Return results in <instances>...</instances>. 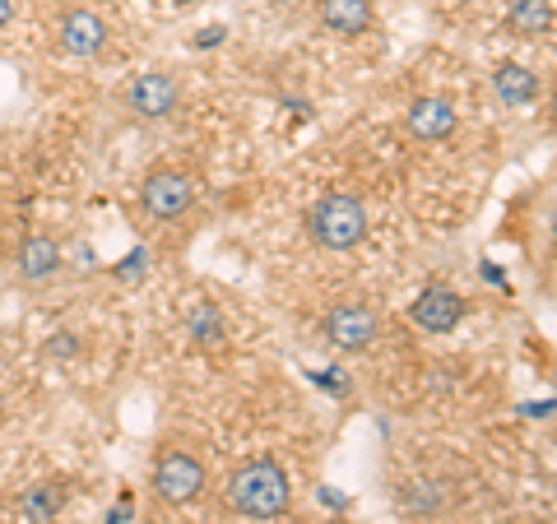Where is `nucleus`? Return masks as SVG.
Returning a JSON list of instances; mask_svg holds the SVG:
<instances>
[{"instance_id": "1", "label": "nucleus", "mask_w": 557, "mask_h": 524, "mask_svg": "<svg viewBox=\"0 0 557 524\" xmlns=\"http://www.w3.org/2000/svg\"><path fill=\"white\" fill-rule=\"evenodd\" d=\"M223 511L233 520L270 524L293 515V478L274 456H251L223 478Z\"/></svg>"}, {"instance_id": "2", "label": "nucleus", "mask_w": 557, "mask_h": 524, "mask_svg": "<svg viewBox=\"0 0 557 524\" xmlns=\"http://www.w3.org/2000/svg\"><path fill=\"white\" fill-rule=\"evenodd\" d=\"M200 186L205 182L190 163H177V159L153 163L135 186V209L145 219V228H172V223H182L196 209Z\"/></svg>"}, {"instance_id": "3", "label": "nucleus", "mask_w": 557, "mask_h": 524, "mask_svg": "<svg viewBox=\"0 0 557 524\" xmlns=\"http://www.w3.org/2000/svg\"><path fill=\"white\" fill-rule=\"evenodd\" d=\"M209 483H214V474H209V460L200 456L196 441L172 436V441H163L159 450H153L149 492L159 497V506H168V511H186V506H196L209 492Z\"/></svg>"}, {"instance_id": "4", "label": "nucleus", "mask_w": 557, "mask_h": 524, "mask_svg": "<svg viewBox=\"0 0 557 524\" xmlns=\"http://www.w3.org/2000/svg\"><path fill=\"white\" fill-rule=\"evenodd\" d=\"M302 228L321 251H358L372 233L368 200L354 196V190H325L302 214Z\"/></svg>"}, {"instance_id": "5", "label": "nucleus", "mask_w": 557, "mask_h": 524, "mask_svg": "<svg viewBox=\"0 0 557 524\" xmlns=\"http://www.w3.org/2000/svg\"><path fill=\"white\" fill-rule=\"evenodd\" d=\"M51 47L70 61H102L112 51V24L98 5H84V0H70L51 20Z\"/></svg>"}, {"instance_id": "6", "label": "nucleus", "mask_w": 557, "mask_h": 524, "mask_svg": "<svg viewBox=\"0 0 557 524\" xmlns=\"http://www.w3.org/2000/svg\"><path fill=\"white\" fill-rule=\"evenodd\" d=\"M121 108H126L139 126H163V121H177L186 108L182 79L168 75V70H139L131 75V84L121 89Z\"/></svg>"}, {"instance_id": "7", "label": "nucleus", "mask_w": 557, "mask_h": 524, "mask_svg": "<svg viewBox=\"0 0 557 524\" xmlns=\"http://www.w3.org/2000/svg\"><path fill=\"white\" fill-rule=\"evenodd\" d=\"M321 339L335 348V353H368V348L381 339V316L376 307L358 302V297H348V302H335L321 316Z\"/></svg>"}, {"instance_id": "8", "label": "nucleus", "mask_w": 557, "mask_h": 524, "mask_svg": "<svg viewBox=\"0 0 557 524\" xmlns=\"http://www.w3.org/2000/svg\"><path fill=\"white\" fill-rule=\"evenodd\" d=\"M10 270L20 284L28 288H42L51 284L61 270H65V247H61V237H51V233H24L20 241H14V251H10Z\"/></svg>"}, {"instance_id": "9", "label": "nucleus", "mask_w": 557, "mask_h": 524, "mask_svg": "<svg viewBox=\"0 0 557 524\" xmlns=\"http://www.w3.org/2000/svg\"><path fill=\"white\" fill-rule=\"evenodd\" d=\"M465 316H469L465 292L446 288V284H428V288L409 302V321L423 329V335H450V329H460Z\"/></svg>"}, {"instance_id": "10", "label": "nucleus", "mask_w": 557, "mask_h": 524, "mask_svg": "<svg viewBox=\"0 0 557 524\" xmlns=\"http://www.w3.org/2000/svg\"><path fill=\"white\" fill-rule=\"evenodd\" d=\"M405 130L418 145H446L460 130V112L446 93H418L405 108Z\"/></svg>"}, {"instance_id": "11", "label": "nucleus", "mask_w": 557, "mask_h": 524, "mask_svg": "<svg viewBox=\"0 0 557 524\" xmlns=\"http://www.w3.org/2000/svg\"><path fill=\"white\" fill-rule=\"evenodd\" d=\"M317 24L339 42H358L376 28L372 0H317Z\"/></svg>"}, {"instance_id": "12", "label": "nucleus", "mask_w": 557, "mask_h": 524, "mask_svg": "<svg viewBox=\"0 0 557 524\" xmlns=\"http://www.w3.org/2000/svg\"><path fill=\"white\" fill-rule=\"evenodd\" d=\"M493 93L507 102V108H530V102H539V93H544V79L520 61H497L493 65Z\"/></svg>"}, {"instance_id": "13", "label": "nucleus", "mask_w": 557, "mask_h": 524, "mask_svg": "<svg viewBox=\"0 0 557 524\" xmlns=\"http://www.w3.org/2000/svg\"><path fill=\"white\" fill-rule=\"evenodd\" d=\"M65 506H70V483L65 478H42V483L24 487L20 515H24V524H51Z\"/></svg>"}, {"instance_id": "14", "label": "nucleus", "mask_w": 557, "mask_h": 524, "mask_svg": "<svg viewBox=\"0 0 557 524\" xmlns=\"http://www.w3.org/2000/svg\"><path fill=\"white\" fill-rule=\"evenodd\" d=\"M557 24V0H507V28L516 38H548Z\"/></svg>"}, {"instance_id": "15", "label": "nucleus", "mask_w": 557, "mask_h": 524, "mask_svg": "<svg viewBox=\"0 0 557 524\" xmlns=\"http://www.w3.org/2000/svg\"><path fill=\"white\" fill-rule=\"evenodd\" d=\"M186 335L196 348H209V353H214V348L228 344V321H223V311L214 302H196L186 311Z\"/></svg>"}, {"instance_id": "16", "label": "nucleus", "mask_w": 557, "mask_h": 524, "mask_svg": "<svg viewBox=\"0 0 557 524\" xmlns=\"http://www.w3.org/2000/svg\"><path fill=\"white\" fill-rule=\"evenodd\" d=\"M544 121H548V130L557 135V84L548 89V102H544Z\"/></svg>"}, {"instance_id": "17", "label": "nucleus", "mask_w": 557, "mask_h": 524, "mask_svg": "<svg viewBox=\"0 0 557 524\" xmlns=\"http://www.w3.org/2000/svg\"><path fill=\"white\" fill-rule=\"evenodd\" d=\"M14 14H20V0H0V33L14 24Z\"/></svg>"}, {"instance_id": "18", "label": "nucleus", "mask_w": 557, "mask_h": 524, "mask_svg": "<svg viewBox=\"0 0 557 524\" xmlns=\"http://www.w3.org/2000/svg\"><path fill=\"white\" fill-rule=\"evenodd\" d=\"M47 353H75V339H70V329H61V339L47 344Z\"/></svg>"}, {"instance_id": "19", "label": "nucleus", "mask_w": 557, "mask_h": 524, "mask_svg": "<svg viewBox=\"0 0 557 524\" xmlns=\"http://www.w3.org/2000/svg\"><path fill=\"white\" fill-rule=\"evenodd\" d=\"M172 10H190V5H200V0H168Z\"/></svg>"}, {"instance_id": "20", "label": "nucleus", "mask_w": 557, "mask_h": 524, "mask_svg": "<svg viewBox=\"0 0 557 524\" xmlns=\"http://www.w3.org/2000/svg\"><path fill=\"white\" fill-rule=\"evenodd\" d=\"M548 233H553V241H557V214H553V223H548Z\"/></svg>"}, {"instance_id": "21", "label": "nucleus", "mask_w": 557, "mask_h": 524, "mask_svg": "<svg viewBox=\"0 0 557 524\" xmlns=\"http://www.w3.org/2000/svg\"><path fill=\"white\" fill-rule=\"evenodd\" d=\"M317 524H344V520H317Z\"/></svg>"}]
</instances>
